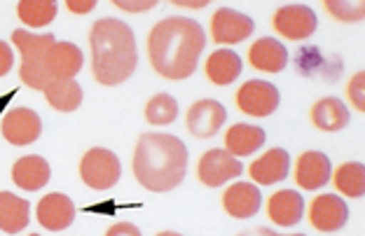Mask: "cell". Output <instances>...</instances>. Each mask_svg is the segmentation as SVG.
<instances>
[{
  "mask_svg": "<svg viewBox=\"0 0 365 236\" xmlns=\"http://www.w3.org/2000/svg\"><path fill=\"white\" fill-rule=\"evenodd\" d=\"M363 80H365V75L359 73V75H354V80L349 84V96L354 101V106L359 108V111H365V101H363Z\"/></svg>",
  "mask_w": 365,
  "mask_h": 236,
  "instance_id": "obj_29",
  "label": "cell"
},
{
  "mask_svg": "<svg viewBox=\"0 0 365 236\" xmlns=\"http://www.w3.org/2000/svg\"><path fill=\"white\" fill-rule=\"evenodd\" d=\"M239 236H304V234H279L274 230H267V227H255V230L242 232Z\"/></svg>",
  "mask_w": 365,
  "mask_h": 236,
  "instance_id": "obj_32",
  "label": "cell"
},
{
  "mask_svg": "<svg viewBox=\"0 0 365 236\" xmlns=\"http://www.w3.org/2000/svg\"><path fill=\"white\" fill-rule=\"evenodd\" d=\"M178 117V103L176 98L169 94H157L150 98V103L145 106V120L150 124L164 126L171 124Z\"/></svg>",
  "mask_w": 365,
  "mask_h": 236,
  "instance_id": "obj_28",
  "label": "cell"
},
{
  "mask_svg": "<svg viewBox=\"0 0 365 236\" xmlns=\"http://www.w3.org/2000/svg\"><path fill=\"white\" fill-rule=\"evenodd\" d=\"M76 220V204L59 192H52L38 204V222L49 232H61Z\"/></svg>",
  "mask_w": 365,
  "mask_h": 236,
  "instance_id": "obj_14",
  "label": "cell"
},
{
  "mask_svg": "<svg viewBox=\"0 0 365 236\" xmlns=\"http://www.w3.org/2000/svg\"><path fill=\"white\" fill-rule=\"evenodd\" d=\"M290 171V157L284 148H272L260 159H255L248 168L251 178L260 185H274L279 180H286Z\"/></svg>",
  "mask_w": 365,
  "mask_h": 236,
  "instance_id": "obj_17",
  "label": "cell"
},
{
  "mask_svg": "<svg viewBox=\"0 0 365 236\" xmlns=\"http://www.w3.org/2000/svg\"><path fill=\"white\" fill-rule=\"evenodd\" d=\"M281 94L272 82L264 80H248L244 87L237 91L239 111L251 117H267L279 108Z\"/></svg>",
  "mask_w": 365,
  "mask_h": 236,
  "instance_id": "obj_6",
  "label": "cell"
},
{
  "mask_svg": "<svg viewBox=\"0 0 365 236\" xmlns=\"http://www.w3.org/2000/svg\"><path fill=\"white\" fill-rule=\"evenodd\" d=\"M89 47L96 82L115 87L134 75L138 66L136 36L122 19H98L89 31Z\"/></svg>",
  "mask_w": 365,
  "mask_h": 236,
  "instance_id": "obj_2",
  "label": "cell"
},
{
  "mask_svg": "<svg viewBox=\"0 0 365 236\" xmlns=\"http://www.w3.org/2000/svg\"><path fill=\"white\" fill-rule=\"evenodd\" d=\"M267 133L262 126L253 124H232L225 133V150L232 157H248L264 145Z\"/></svg>",
  "mask_w": 365,
  "mask_h": 236,
  "instance_id": "obj_20",
  "label": "cell"
},
{
  "mask_svg": "<svg viewBox=\"0 0 365 236\" xmlns=\"http://www.w3.org/2000/svg\"><path fill=\"white\" fill-rule=\"evenodd\" d=\"M31 204L12 192H0V230L7 234H19L29 225Z\"/></svg>",
  "mask_w": 365,
  "mask_h": 236,
  "instance_id": "obj_23",
  "label": "cell"
},
{
  "mask_svg": "<svg viewBox=\"0 0 365 236\" xmlns=\"http://www.w3.org/2000/svg\"><path fill=\"white\" fill-rule=\"evenodd\" d=\"M309 217L312 225L317 227L319 232H337L342 230L349 220V208H346L344 199H339L337 195H321L312 201L309 208Z\"/></svg>",
  "mask_w": 365,
  "mask_h": 236,
  "instance_id": "obj_13",
  "label": "cell"
},
{
  "mask_svg": "<svg viewBox=\"0 0 365 236\" xmlns=\"http://www.w3.org/2000/svg\"><path fill=\"white\" fill-rule=\"evenodd\" d=\"M330 173H333V166H330V159L319 153V150H307L304 155L297 159V168H295V180L300 188L304 190H319L330 180Z\"/></svg>",
  "mask_w": 365,
  "mask_h": 236,
  "instance_id": "obj_15",
  "label": "cell"
},
{
  "mask_svg": "<svg viewBox=\"0 0 365 236\" xmlns=\"http://www.w3.org/2000/svg\"><path fill=\"white\" fill-rule=\"evenodd\" d=\"M187 173V148L171 133H143L134 153V175L150 192L176 190Z\"/></svg>",
  "mask_w": 365,
  "mask_h": 236,
  "instance_id": "obj_3",
  "label": "cell"
},
{
  "mask_svg": "<svg viewBox=\"0 0 365 236\" xmlns=\"http://www.w3.org/2000/svg\"><path fill=\"white\" fill-rule=\"evenodd\" d=\"M248 61L264 73H281L288 66V49L277 38H260L248 49Z\"/></svg>",
  "mask_w": 365,
  "mask_h": 236,
  "instance_id": "obj_18",
  "label": "cell"
},
{
  "mask_svg": "<svg viewBox=\"0 0 365 236\" xmlns=\"http://www.w3.org/2000/svg\"><path fill=\"white\" fill-rule=\"evenodd\" d=\"M335 188L344 197L361 199L365 195V166L361 162H346L337 168L335 173Z\"/></svg>",
  "mask_w": 365,
  "mask_h": 236,
  "instance_id": "obj_27",
  "label": "cell"
},
{
  "mask_svg": "<svg viewBox=\"0 0 365 236\" xmlns=\"http://www.w3.org/2000/svg\"><path fill=\"white\" fill-rule=\"evenodd\" d=\"M12 42L21 54V68H19L21 82L31 89L43 91L49 84L47 75H45V58H47V52L56 42L54 36L52 33L38 36V33L16 29V31H12Z\"/></svg>",
  "mask_w": 365,
  "mask_h": 236,
  "instance_id": "obj_4",
  "label": "cell"
},
{
  "mask_svg": "<svg viewBox=\"0 0 365 236\" xmlns=\"http://www.w3.org/2000/svg\"><path fill=\"white\" fill-rule=\"evenodd\" d=\"M312 120L323 131H339L349 124V111L339 98L326 96L312 108Z\"/></svg>",
  "mask_w": 365,
  "mask_h": 236,
  "instance_id": "obj_24",
  "label": "cell"
},
{
  "mask_svg": "<svg viewBox=\"0 0 365 236\" xmlns=\"http://www.w3.org/2000/svg\"><path fill=\"white\" fill-rule=\"evenodd\" d=\"M82 63H85V56H82L78 45H73V42H54L45 58L47 82L73 80L82 71Z\"/></svg>",
  "mask_w": 365,
  "mask_h": 236,
  "instance_id": "obj_11",
  "label": "cell"
},
{
  "mask_svg": "<svg viewBox=\"0 0 365 236\" xmlns=\"http://www.w3.org/2000/svg\"><path fill=\"white\" fill-rule=\"evenodd\" d=\"M211 31H213V40L220 42V45H237V42L253 36L255 24L244 12H237L232 7H220L211 19Z\"/></svg>",
  "mask_w": 365,
  "mask_h": 236,
  "instance_id": "obj_10",
  "label": "cell"
},
{
  "mask_svg": "<svg viewBox=\"0 0 365 236\" xmlns=\"http://www.w3.org/2000/svg\"><path fill=\"white\" fill-rule=\"evenodd\" d=\"M199 180L206 188H220L227 180H235L244 173V166L237 157H232L227 150H209L199 159Z\"/></svg>",
  "mask_w": 365,
  "mask_h": 236,
  "instance_id": "obj_7",
  "label": "cell"
},
{
  "mask_svg": "<svg viewBox=\"0 0 365 236\" xmlns=\"http://www.w3.org/2000/svg\"><path fill=\"white\" fill-rule=\"evenodd\" d=\"M222 206H225L230 217L246 220V217H253L260 210L262 195L251 183H235L232 188H227L225 197H222Z\"/></svg>",
  "mask_w": 365,
  "mask_h": 236,
  "instance_id": "obj_16",
  "label": "cell"
},
{
  "mask_svg": "<svg viewBox=\"0 0 365 236\" xmlns=\"http://www.w3.org/2000/svg\"><path fill=\"white\" fill-rule=\"evenodd\" d=\"M31 236H38V234H31Z\"/></svg>",
  "mask_w": 365,
  "mask_h": 236,
  "instance_id": "obj_35",
  "label": "cell"
},
{
  "mask_svg": "<svg viewBox=\"0 0 365 236\" xmlns=\"http://www.w3.org/2000/svg\"><path fill=\"white\" fill-rule=\"evenodd\" d=\"M49 175H52V168H49V164L38 155L21 157L19 162H14L12 166L14 185H19V188L26 192H36L40 188H45L49 183Z\"/></svg>",
  "mask_w": 365,
  "mask_h": 236,
  "instance_id": "obj_21",
  "label": "cell"
},
{
  "mask_svg": "<svg viewBox=\"0 0 365 236\" xmlns=\"http://www.w3.org/2000/svg\"><path fill=\"white\" fill-rule=\"evenodd\" d=\"M206 49L202 24L187 16L162 19L148 36V54L153 68L167 80H185L197 71L199 56Z\"/></svg>",
  "mask_w": 365,
  "mask_h": 236,
  "instance_id": "obj_1",
  "label": "cell"
},
{
  "mask_svg": "<svg viewBox=\"0 0 365 236\" xmlns=\"http://www.w3.org/2000/svg\"><path fill=\"white\" fill-rule=\"evenodd\" d=\"M157 236H182V234H176V232H162V234H157Z\"/></svg>",
  "mask_w": 365,
  "mask_h": 236,
  "instance_id": "obj_34",
  "label": "cell"
},
{
  "mask_svg": "<svg viewBox=\"0 0 365 236\" xmlns=\"http://www.w3.org/2000/svg\"><path fill=\"white\" fill-rule=\"evenodd\" d=\"M274 29L288 40H304L319 29V19L307 5H284L274 12Z\"/></svg>",
  "mask_w": 365,
  "mask_h": 236,
  "instance_id": "obj_8",
  "label": "cell"
},
{
  "mask_svg": "<svg viewBox=\"0 0 365 236\" xmlns=\"http://www.w3.org/2000/svg\"><path fill=\"white\" fill-rule=\"evenodd\" d=\"M3 136L12 145H31L43 133V122H40L38 113L31 108H12L10 113L3 117Z\"/></svg>",
  "mask_w": 365,
  "mask_h": 236,
  "instance_id": "obj_12",
  "label": "cell"
},
{
  "mask_svg": "<svg viewBox=\"0 0 365 236\" xmlns=\"http://www.w3.org/2000/svg\"><path fill=\"white\" fill-rule=\"evenodd\" d=\"M12 66H14V52L10 49V45H7V42L0 40V78L10 73Z\"/></svg>",
  "mask_w": 365,
  "mask_h": 236,
  "instance_id": "obj_30",
  "label": "cell"
},
{
  "mask_svg": "<svg viewBox=\"0 0 365 236\" xmlns=\"http://www.w3.org/2000/svg\"><path fill=\"white\" fill-rule=\"evenodd\" d=\"M96 7L94 0H87V3H78V0H68V10H73L76 14H87Z\"/></svg>",
  "mask_w": 365,
  "mask_h": 236,
  "instance_id": "obj_33",
  "label": "cell"
},
{
  "mask_svg": "<svg viewBox=\"0 0 365 236\" xmlns=\"http://www.w3.org/2000/svg\"><path fill=\"white\" fill-rule=\"evenodd\" d=\"M267 213L281 227H295L304 215V197L295 190L274 192L267 204Z\"/></svg>",
  "mask_w": 365,
  "mask_h": 236,
  "instance_id": "obj_19",
  "label": "cell"
},
{
  "mask_svg": "<svg viewBox=\"0 0 365 236\" xmlns=\"http://www.w3.org/2000/svg\"><path fill=\"white\" fill-rule=\"evenodd\" d=\"M43 91H45L47 103L59 113H73V111H78L82 103V87L76 80L49 82Z\"/></svg>",
  "mask_w": 365,
  "mask_h": 236,
  "instance_id": "obj_25",
  "label": "cell"
},
{
  "mask_svg": "<svg viewBox=\"0 0 365 236\" xmlns=\"http://www.w3.org/2000/svg\"><path fill=\"white\" fill-rule=\"evenodd\" d=\"M242 58L232 49H215L206 58V78L213 84H220V87H227V84L235 82L242 75Z\"/></svg>",
  "mask_w": 365,
  "mask_h": 236,
  "instance_id": "obj_22",
  "label": "cell"
},
{
  "mask_svg": "<svg viewBox=\"0 0 365 236\" xmlns=\"http://www.w3.org/2000/svg\"><path fill=\"white\" fill-rule=\"evenodd\" d=\"M80 175L91 190H110L122 175V164L115 153L106 148H91L80 162Z\"/></svg>",
  "mask_w": 365,
  "mask_h": 236,
  "instance_id": "obj_5",
  "label": "cell"
},
{
  "mask_svg": "<svg viewBox=\"0 0 365 236\" xmlns=\"http://www.w3.org/2000/svg\"><path fill=\"white\" fill-rule=\"evenodd\" d=\"M227 120V111L220 101L215 98H202L192 103V108L187 111V131L197 138H211L215 136L222 124Z\"/></svg>",
  "mask_w": 365,
  "mask_h": 236,
  "instance_id": "obj_9",
  "label": "cell"
},
{
  "mask_svg": "<svg viewBox=\"0 0 365 236\" xmlns=\"http://www.w3.org/2000/svg\"><path fill=\"white\" fill-rule=\"evenodd\" d=\"M56 10H59V7H56L54 0H21V3L16 5L19 19L31 29H43L47 24H52Z\"/></svg>",
  "mask_w": 365,
  "mask_h": 236,
  "instance_id": "obj_26",
  "label": "cell"
},
{
  "mask_svg": "<svg viewBox=\"0 0 365 236\" xmlns=\"http://www.w3.org/2000/svg\"><path fill=\"white\" fill-rule=\"evenodd\" d=\"M106 236H143L140 234V230L136 225H131V222H118V225H113L110 230L106 232Z\"/></svg>",
  "mask_w": 365,
  "mask_h": 236,
  "instance_id": "obj_31",
  "label": "cell"
}]
</instances>
